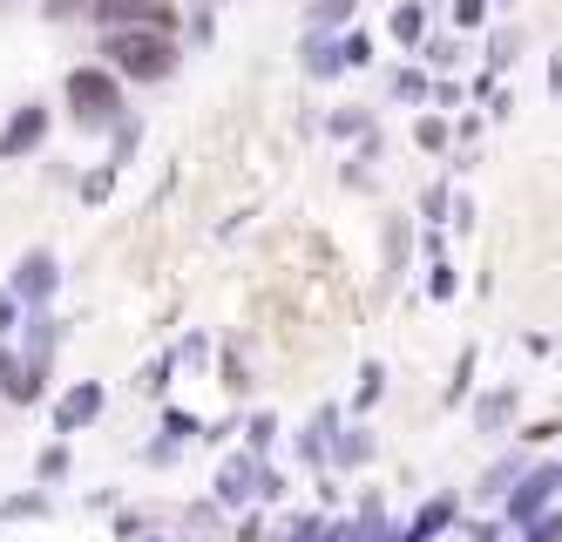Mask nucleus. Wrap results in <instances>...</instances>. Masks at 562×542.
Here are the masks:
<instances>
[{"label": "nucleus", "instance_id": "f03ea898", "mask_svg": "<svg viewBox=\"0 0 562 542\" xmlns=\"http://www.w3.org/2000/svg\"><path fill=\"white\" fill-rule=\"evenodd\" d=\"M555 495H562V462H542V468L529 462V475L508 488V502H502V509H508V522H515V529H529L536 516H549V509H555Z\"/></svg>", "mask_w": 562, "mask_h": 542}, {"label": "nucleus", "instance_id": "2eb2a0df", "mask_svg": "<svg viewBox=\"0 0 562 542\" xmlns=\"http://www.w3.org/2000/svg\"><path fill=\"white\" fill-rule=\"evenodd\" d=\"M521 475H529V462H521V454H508V462H495L488 475H481V488H488V495H502V482H521Z\"/></svg>", "mask_w": 562, "mask_h": 542}, {"label": "nucleus", "instance_id": "4be33fe9", "mask_svg": "<svg viewBox=\"0 0 562 542\" xmlns=\"http://www.w3.org/2000/svg\"><path fill=\"white\" fill-rule=\"evenodd\" d=\"M61 468H68V447H48V454H42V462H34V475H42V482H55Z\"/></svg>", "mask_w": 562, "mask_h": 542}, {"label": "nucleus", "instance_id": "aec40b11", "mask_svg": "<svg viewBox=\"0 0 562 542\" xmlns=\"http://www.w3.org/2000/svg\"><path fill=\"white\" fill-rule=\"evenodd\" d=\"M352 14V0H312V21H326V27H339Z\"/></svg>", "mask_w": 562, "mask_h": 542}, {"label": "nucleus", "instance_id": "a211bd4d", "mask_svg": "<svg viewBox=\"0 0 562 542\" xmlns=\"http://www.w3.org/2000/svg\"><path fill=\"white\" fill-rule=\"evenodd\" d=\"M42 509H48V495H21V502L0 509V522H27V516H42Z\"/></svg>", "mask_w": 562, "mask_h": 542}, {"label": "nucleus", "instance_id": "f257e3e1", "mask_svg": "<svg viewBox=\"0 0 562 542\" xmlns=\"http://www.w3.org/2000/svg\"><path fill=\"white\" fill-rule=\"evenodd\" d=\"M102 55H109V62H102L109 75H130V81H164V75H177V41H170V34H149V27L109 34Z\"/></svg>", "mask_w": 562, "mask_h": 542}, {"label": "nucleus", "instance_id": "ddd939ff", "mask_svg": "<svg viewBox=\"0 0 562 542\" xmlns=\"http://www.w3.org/2000/svg\"><path fill=\"white\" fill-rule=\"evenodd\" d=\"M367 454H373V434H367V428H346V434H333V454H326V462H339V468H359Z\"/></svg>", "mask_w": 562, "mask_h": 542}, {"label": "nucleus", "instance_id": "5701e85b", "mask_svg": "<svg viewBox=\"0 0 562 542\" xmlns=\"http://www.w3.org/2000/svg\"><path fill=\"white\" fill-rule=\"evenodd\" d=\"M427 291H434V299H454V278H448V265H434V272H427Z\"/></svg>", "mask_w": 562, "mask_h": 542}, {"label": "nucleus", "instance_id": "b1692460", "mask_svg": "<svg viewBox=\"0 0 562 542\" xmlns=\"http://www.w3.org/2000/svg\"><path fill=\"white\" fill-rule=\"evenodd\" d=\"M414 136H420V150H440V143H448V130H440V122H434V115L420 122V130H414Z\"/></svg>", "mask_w": 562, "mask_h": 542}, {"label": "nucleus", "instance_id": "0eeeda50", "mask_svg": "<svg viewBox=\"0 0 562 542\" xmlns=\"http://www.w3.org/2000/svg\"><path fill=\"white\" fill-rule=\"evenodd\" d=\"M55 278H61L55 252H27V258H21V272H14V299H27L34 312H48V291H55Z\"/></svg>", "mask_w": 562, "mask_h": 542}, {"label": "nucleus", "instance_id": "9b49d317", "mask_svg": "<svg viewBox=\"0 0 562 542\" xmlns=\"http://www.w3.org/2000/svg\"><path fill=\"white\" fill-rule=\"evenodd\" d=\"M333 434H339V413H333V407L312 413L305 434H299V454H305V462H326V454H333Z\"/></svg>", "mask_w": 562, "mask_h": 542}, {"label": "nucleus", "instance_id": "9d476101", "mask_svg": "<svg viewBox=\"0 0 562 542\" xmlns=\"http://www.w3.org/2000/svg\"><path fill=\"white\" fill-rule=\"evenodd\" d=\"M0 394H8V400H42V380H34V373H27V360L21 353H8V346H0Z\"/></svg>", "mask_w": 562, "mask_h": 542}, {"label": "nucleus", "instance_id": "dca6fc26", "mask_svg": "<svg viewBox=\"0 0 562 542\" xmlns=\"http://www.w3.org/2000/svg\"><path fill=\"white\" fill-rule=\"evenodd\" d=\"M420 27H427V8H400L393 14V41H420Z\"/></svg>", "mask_w": 562, "mask_h": 542}, {"label": "nucleus", "instance_id": "39448f33", "mask_svg": "<svg viewBox=\"0 0 562 542\" xmlns=\"http://www.w3.org/2000/svg\"><path fill=\"white\" fill-rule=\"evenodd\" d=\"M258 495H278V475L258 462V454H231L217 468V502H258Z\"/></svg>", "mask_w": 562, "mask_h": 542}, {"label": "nucleus", "instance_id": "20e7f679", "mask_svg": "<svg viewBox=\"0 0 562 542\" xmlns=\"http://www.w3.org/2000/svg\"><path fill=\"white\" fill-rule=\"evenodd\" d=\"M89 14H95L109 34H123V27L170 34V27H177V8H170V0H89Z\"/></svg>", "mask_w": 562, "mask_h": 542}, {"label": "nucleus", "instance_id": "6e6552de", "mask_svg": "<svg viewBox=\"0 0 562 542\" xmlns=\"http://www.w3.org/2000/svg\"><path fill=\"white\" fill-rule=\"evenodd\" d=\"M42 136H48V109L42 102H27L8 130H0V156H27V150H42Z\"/></svg>", "mask_w": 562, "mask_h": 542}, {"label": "nucleus", "instance_id": "f3484780", "mask_svg": "<svg viewBox=\"0 0 562 542\" xmlns=\"http://www.w3.org/2000/svg\"><path fill=\"white\" fill-rule=\"evenodd\" d=\"M367 122H373L367 109H339L333 115V136H367Z\"/></svg>", "mask_w": 562, "mask_h": 542}, {"label": "nucleus", "instance_id": "412c9836", "mask_svg": "<svg viewBox=\"0 0 562 542\" xmlns=\"http://www.w3.org/2000/svg\"><path fill=\"white\" fill-rule=\"evenodd\" d=\"M380 387H386V373H380V366L359 373V407H373V400H380Z\"/></svg>", "mask_w": 562, "mask_h": 542}, {"label": "nucleus", "instance_id": "6ab92c4d", "mask_svg": "<svg viewBox=\"0 0 562 542\" xmlns=\"http://www.w3.org/2000/svg\"><path fill=\"white\" fill-rule=\"evenodd\" d=\"M521 535H529V542H562V516L549 509V516H536V522L521 529Z\"/></svg>", "mask_w": 562, "mask_h": 542}, {"label": "nucleus", "instance_id": "a878e982", "mask_svg": "<svg viewBox=\"0 0 562 542\" xmlns=\"http://www.w3.org/2000/svg\"><path fill=\"white\" fill-rule=\"evenodd\" d=\"M454 21H461V27H474V21H481V0H461V8H454Z\"/></svg>", "mask_w": 562, "mask_h": 542}, {"label": "nucleus", "instance_id": "f8f14e48", "mask_svg": "<svg viewBox=\"0 0 562 542\" xmlns=\"http://www.w3.org/2000/svg\"><path fill=\"white\" fill-rule=\"evenodd\" d=\"M474 421H481V434H502V428L515 421V387L481 394V400H474Z\"/></svg>", "mask_w": 562, "mask_h": 542}, {"label": "nucleus", "instance_id": "393cba45", "mask_svg": "<svg viewBox=\"0 0 562 542\" xmlns=\"http://www.w3.org/2000/svg\"><path fill=\"white\" fill-rule=\"evenodd\" d=\"M14 319H21V299H14V291H0V332H14Z\"/></svg>", "mask_w": 562, "mask_h": 542}, {"label": "nucleus", "instance_id": "1a4fd4ad", "mask_svg": "<svg viewBox=\"0 0 562 542\" xmlns=\"http://www.w3.org/2000/svg\"><path fill=\"white\" fill-rule=\"evenodd\" d=\"M55 340H61V332H55V319L48 312H27V373H34V380H48V360H55Z\"/></svg>", "mask_w": 562, "mask_h": 542}, {"label": "nucleus", "instance_id": "bb28decb", "mask_svg": "<svg viewBox=\"0 0 562 542\" xmlns=\"http://www.w3.org/2000/svg\"><path fill=\"white\" fill-rule=\"evenodd\" d=\"M149 542H164V535H149Z\"/></svg>", "mask_w": 562, "mask_h": 542}, {"label": "nucleus", "instance_id": "4468645a", "mask_svg": "<svg viewBox=\"0 0 562 542\" xmlns=\"http://www.w3.org/2000/svg\"><path fill=\"white\" fill-rule=\"evenodd\" d=\"M346 62H339V41H326V34H305V75H339Z\"/></svg>", "mask_w": 562, "mask_h": 542}, {"label": "nucleus", "instance_id": "423d86ee", "mask_svg": "<svg viewBox=\"0 0 562 542\" xmlns=\"http://www.w3.org/2000/svg\"><path fill=\"white\" fill-rule=\"evenodd\" d=\"M102 407H109V387H102V380L68 387V394L55 400V434H82V428H95V421H102Z\"/></svg>", "mask_w": 562, "mask_h": 542}, {"label": "nucleus", "instance_id": "7ed1b4c3", "mask_svg": "<svg viewBox=\"0 0 562 542\" xmlns=\"http://www.w3.org/2000/svg\"><path fill=\"white\" fill-rule=\"evenodd\" d=\"M68 109L82 122H115V115H123V89H115L109 68H75L68 75Z\"/></svg>", "mask_w": 562, "mask_h": 542}]
</instances>
